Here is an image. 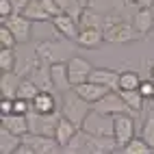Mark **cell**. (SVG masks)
Segmentation results:
<instances>
[{
	"mask_svg": "<svg viewBox=\"0 0 154 154\" xmlns=\"http://www.w3.org/2000/svg\"><path fill=\"white\" fill-rule=\"evenodd\" d=\"M69 42V39H67ZM67 42H57V39H46V42H39L35 46V52L39 57V61H44L48 65H54V63H67V61L76 54V46H72Z\"/></svg>",
	"mask_w": 154,
	"mask_h": 154,
	"instance_id": "cell-1",
	"label": "cell"
},
{
	"mask_svg": "<svg viewBox=\"0 0 154 154\" xmlns=\"http://www.w3.org/2000/svg\"><path fill=\"white\" fill-rule=\"evenodd\" d=\"M89 111H91V102L85 100L83 96H78L76 91H65V94H63L61 113H63L69 122H74L78 128H83V122L89 115Z\"/></svg>",
	"mask_w": 154,
	"mask_h": 154,
	"instance_id": "cell-2",
	"label": "cell"
},
{
	"mask_svg": "<svg viewBox=\"0 0 154 154\" xmlns=\"http://www.w3.org/2000/svg\"><path fill=\"white\" fill-rule=\"evenodd\" d=\"M28 117V132H39V135H48V137H54L57 135V126L63 113L61 111H52V113H37L35 109H30L26 113Z\"/></svg>",
	"mask_w": 154,
	"mask_h": 154,
	"instance_id": "cell-3",
	"label": "cell"
},
{
	"mask_svg": "<svg viewBox=\"0 0 154 154\" xmlns=\"http://www.w3.org/2000/svg\"><path fill=\"white\" fill-rule=\"evenodd\" d=\"M104 39L106 44H117V46H124V44H135V42H141L146 39V35L139 33L135 28V24L126 22V20H119L117 24H113L104 30Z\"/></svg>",
	"mask_w": 154,
	"mask_h": 154,
	"instance_id": "cell-4",
	"label": "cell"
},
{
	"mask_svg": "<svg viewBox=\"0 0 154 154\" xmlns=\"http://www.w3.org/2000/svg\"><path fill=\"white\" fill-rule=\"evenodd\" d=\"M83 130L91 132V135H113L115 137V117L91 109L83 122Z\"/></svg>",
	"mask_w": 154,
	"mask_h": 154,
	"instance_id": "cell-5",
	"label": "cell"
},
{
	"mask_svg": "<svg viewBox=\"0 0 154 154\" xmlns=\"http://www.w3.org/2000/svg\"><path fill=\"white\" fill-rule=\"evenodd\" d=\"M91 109L98 111V113H104V115H119V113H130L128 104L124 102V98H122V94L117 89H111L106 96H102L100 100H96L94 104H91ZM132 115V113H130Z\"/></svg>",
	"mask_w": 154,
	"mask_h": 154,
	"instance_id": "cell-6",
	"label": "cell"
},
{
	"mask_svg": "<svg viewBox=\"0 0 154 154\" xmlns=\"http://www.w3.org/2000/svg\"><path fill=\"white\" fill-rule=\"evenodd\" d=\"M0 24H5L11 28V33L15 35L17 44H28L30 33H33V20H28L24 13H13L9 17H0Z\"/></svg>",
	"mask_w": 154,
	"mask_h": 154,
	"instance_id": "cell-7",
	"label": "cell"
},
{
	"mask_svg": "<svg viewBox=\"0 0 154 154\" xmlns=\"http://www.w3.org/2000/svg\"><path fill=\"white\" fill-rule=\"evenodd\" d=\"M24 143H28L35 154H57L61 150L59 141L54 137L39 135V132H26V135H24Z\"/></svg>",
	"mask_w": 154,
	"mask_h": 154,
	"instance_id": "cell-8",
	"label": "cell"
},
{
	"mask_svg": "<svg viewBox=\"0 0 154 154\" xmlns=\"http://www.w3.org/2000/svg\"><path fill=\"white\" fill-rule=\"evenodd\" d=\"M67 72H69L72 87H76V85H80V83H85V80H89L91 72H94V65H91L87 59L74 54V57L67 61Z\"/></svg>",
	"mask_w": 154,
	"mask_h": 154,
	"instance_id": "cell-9",
	"label": "cell"
},
{
	"mask_svg": "<svg viewBox=\"0 0 154 154\" xmlns=\"http://www.w3.org/2000/svg\"><path fill=\"white\" fill-rule=\"evenodd\" d=\"M115 117V141L119 150H124V146L135 137V119H132L130 113H119Z\"/></svg>",
	"mask_w": 154,
	"mask_h": 154,
	"instance_id": "cell-10",
	"label": "cell"
},
{
	"mask_svg": "<svg viewBox=\"0 0 154 154\" xmlns=\"http://www.w3.org/2000/svg\"><path fill=\"white\" fill-rule=\"evenodd\" d=\"M50 22H52V28L57 30L61 37H65V39H69V42L76 44L78 33H80V26H78V22H76L72 15H67V13H59V15H54L52 20H50Z\"/></svg>",
	"mask_w": 154,
	"mask_h": 154,
	"instance_id": "cell-11",
	"label": "cell"
},
{
	"mask_svg": "<svg viewBox=\"0 0 154 154\" xmlns=\"http://www.w3.org/2000/svg\"><path fill=\"white\" fill-rule=\"evenodd\" d=\"M76 44H78V48H85V50H100L106 44L104 30L102 28H80Z\"/></svg>",
	"mask_w": 154,
	"mask_h": 154,
	"instance_id": "cell-12",
	"label": "cell"
},
{
	"mask_svg": "<svg viewBox=\"0 0 154 154\" xmlns=\"http://www.w3.org/2000/svg\"><path fill=\"white\" fill-rule=\"evenodd\" d=\"M89 80H94L98 85H104L109 89H119V72L109 69V67H94Z\"/></svg>",
	"mask_w": 154,
	"mask_h": 154,
	"instance_id": "cell-13",
	"label": "cell"
},
{
	"mask_svg": "<svg viewBox=\"0 0 154 154\" xmlns=\"http://www.w3.org/2000/svg\"><path fill=\"white\" fill-rule=\"evenodd\" d=\"M74 91L78 96H83L85 100H89L91 104H94L96 100H100L102 96H106L109 94V87H104V85H98V83H94V80H85V83H80V85H76L74 87Z\"/></svg>",
	"mask_w": 154,
	"mask_h": 154,
	"instance_id": "cell-14",
	"label": "cell"
},
{
	"mask_svg": "<svg viewBox=\"0 0 154 154\" xmlns=\"http://www.w3.org/2000/svg\"><path fill=\"white\" fill-rule=\"evenodd\" d=\"M28 78H33L35 85L42 89V91H57V89H54V80H52V69H50V65L44 63V61L35 67V72H33Z\"/></svg>",
	"mask_w": 154,
	"mask_h": 154,
	"instance_id": "cell-15",
	"label": "cell"
},
{
	"mask_svg": "<svg viewBox=\"0 0 154 154\" xmlns=\"http://www.w3.org/2000/svg\"><path fill=\"white\" fill-rule=\"evenodd\" d=\"M132 24H135V28L139 30V33L143 35H150L152 30H154V11H152V7H141L135 11V17H132Z\"/></svg>",
	"mask_w": 154,
	"mask_h": 154,
	"instance_id": "cell-16",
	"label": "cell"
},
{
	"mask_svg": "<svg viewBox=\"0 0 154 154\" xmlns=\"http://www.w3.org/2000/svg\"><path fill=\"white\" fill-rule=\"evenodd\" d=\"M2 128L15 132V135H26L30 130L28 128V117L24 113H9V115H2Z\"/></svg>",
	"mask_w": 154,
	"mask_h": 154,
	"instance_id": "cell-17",
	"label": "cell"
},
{
	"mask_svg": "<svg viewBox=\"0 0 154 154\" xmlns=\"http://www.w3.org/2000/svg\"><path fill=\"white\" fill-rule=\"evenodd\" d=\"M20 83H22V76H20L15 69L2 72V78H0V91H2V98H17Z\"/></svg>",
	"mask_w": 154,
	"mask_h": 154,
	"instance_id": "cell-18",
	"label": "cell"
},
{
	"mask_svg": "<svg viewBox=\"0 0 154 154\" xmlns=\"http://www.w3.org/2000/svg\"><path fill=\"white\" fill-rule=\"evenodd\" d=\"M61 152H67V154H91L89 152V132L78 128V132L69 139V143L65 148H61Z\"/></svg>",
	"mask_w": 154,
	"mask_h": 154,
	"instance_id": "cell-19",
	"label": "cell"
},
{
	"mask_svg": "<svg viewBox=\"0 0 154 154\" xmlns=\"http://www.w3.org/2000/svg\"><path fill=\"white\" fill-rule=\"evenodd\" d=\"M50 69H52V80H54V89L57 91L65 94V91L74 89L72 87V80H69L67 63H54V65H50Z\"/></svg>",
	"mask_w": 154,
	"mask_h": 154,
	"instance_id": "cell-20",
	"label": "cell"
},
{
	"mask_svg": "<svg viewBox=\"0 0 154 154\" xmlns=\"http://www.w3.org/2000/svg\"><path fill=\"white\" fill-rule=\"evenodd\" d=\"M122 98H124V102L128 104L130 113L132 115H139V113L143 111V104H146V98H143V94L139 89H117Z\"/></svg>",
	"mask_w": 154,
	"mask_h": 154,
	"instance_id": "cell-21",
	"label": "cell"
},
{
	"mask_svg": "<svg viewBox=\"0 0 154 154\" xmlns=\"http://www.w3.org/2000/svg\"><path fill=\"white\" fill-rule=\"evenodd\" d=\"M22 141H24L22 135H15L7 128L0 130V152L2 154H15V150L22 146Z\"/></svg>",
	"mask_w": 154,
	"mask_h": 154,
	"instance_id": "cell-22",
	"label": "cell"
},
{
	"mask_svg": "<svg viewBox=\"0 0 154 154\" xmlns=\"http://www.w3.org/2000/svg\"><path fill=\"white\" fill-rule=\"evenodd\" d=\"M78 132V126L74 124V122H69L65 115L61 117V122H59V126H57V135H54V139L59 141V146L61 148H65L67 143H69V139L74 137Z\"/></svg>",
	"mask_w": 154,
	"mask_h": 154,
	"instance_id": "cell-23",
	"label": "cell"
},
{
	"mask_svg": "<svg viewBox=\"0 0 154 154\" xmlns=\"http://www.w3.org/2000/svg\"><path fill=\"white\" fill-rule=\"evenodd\" d=\"M33 109L37 113H52V111H57L54 91H39V94L33 98Z\"/></svg>",
	"mask_w": 154,
	"mask_h": 154,
	"instance_id": "cell-24",
	"label": "cell"
},
{
	"mask_svg": "<svg viewBox=\"0 0 154 154\" xmlns=\"http://www.w3.org/2000/svg\"><path fill=\"white\" fill-rule=\"evenodd\" d=\"M22 13H24L28 20H33V22H48V20H52V17H50V13L44 9L42 0H30Z\"/></svg>",
	"mask_w": 154,
	"mask_h": 154,
	"instance_id": "cell-25",
	"label": "cell"
},
{
	"mask_svg": "<svg viewBox=\"0 0 154 154\" xmlns=\"http://www.w3.org/2000/svg\"><path fill=\"white\" fill-rule=\"evenodd\" d=\"M42 63V61H39V57H37V52L33 50V54H28V57H24V59H17V65H15V72L20 76H30L35 72V67Z\"/></svg>",
	"mask_w": 154,
	"mask_h": 154,
	"instance_id": "cell-26",
	"label": "cell"
},
{
	"mask_svg": "<svg viewBox=\"0 0 154 154\" xmlns=\"http://www.w3.org/2000/svg\"><path fill=\"white\" fill-rule=\"evenodd\" d=\"M124 152H126V154H152L154 148H152L143 137H132L126 146H124Z\"/></svg>",
	"mask_w": 154,
	"mask_h": 154,
	"instance_id": "cell-27",
	"label": "cell"
},
{
	"mask_svg": "<svg viewBox=\"0 0 154 154\" xmlns=\"http://www.w3.org/2000/svg\"><path fill=\"white\" fill-rule=\"evenodd\" d=\"M57 2H59V7H61L63 13L72 15L76 22H80V15H83V11H85V7L80 5V0H57Z\"/></svg>",
	"mask_w": 154,
	"mask_h": 154,
	"instance_id": "cell-28",
	"label": "cell"
},
{
	"mask_svg": "<svg viewBox=\"0 0 154 154\" xmlns=\"http://www.w3.org/2000/svg\"><path fill=\"white\" fill-rule=\"evenodd\" d=\"M141 76L135 69H124L119 72V89H139Z\"/></svg>",
	"mask_w": 154,
	"mask_h": 154,
	"instance_id": "cell-29",
	"label": "cell"
},
{
	"mask_svg": "<svg viewBox=\"0 0 154 154\" xmlns=\"http://www.w3.org/2000/svg\"><path fill=\"white\" fill-rule=\"evenodd\" d=\"M39 91H42V89L35 85V80L28 78V76H24L22 83H20V89H17V98H26V100L33 102V98L39 94Z\"/></svg>",
	"mask_w": 154,
	"mask_h": 154,
	"instance_id": "cell-30",
	"label": "cell"
},
{
	"mask_svg": "<svg viewBox=\"0 0 154 154\" xmlns=\"http://www.w3.org/2000/svg\"><path fill=\"white\" fill-rule=\"evenodd\" d=\"M17 65V57L13 52V48H2L0 50V69L2 72H11Z\"/></svg>",
	"mask_w": 154,
	"mask_h": 154,
	"instance_id": "cell-31",
	"label": "cell"
},
{
	"mask_svg": "<svg viewBox=\"0 0 154 154\" xmlns=\"http://www.w3.org/2000/svg\"><path fill=\"white\" fill-rule=\"evenodd\" d=\"M0 46L2 48H15L17 46L15 35L11 33V28L5 26V24H0Z\"/></svg>",
	"mask_w": 154,
	"mask_h": 154,
	"instance_id": "cell-32",
	"label": "cell"
},
{
	"mask_svg": "<svg viewBox=\"0 0 154 154\" xmlns=\"http://www.w3.org/2000/svg\"><path fill=\"white\" fill-rule=\"evenodd\" d=\"M141 137L154 148V115L146 117V122H143V126H141Z\"/></svg>",
	"mask_w": 154,
	"mask_h": 154,
	"instance_id": "cell-33",
	"label": "cell"
},
{
	"mask_svg": "<svg viewBox=\"0 0 154 154\" xmlns=\"http://www.w3.org/2000/svg\"><path fill=\"white\" fill-rule=\"evenodd\" d=\"M139 91L143 94V98H146V100H152V98H154V80H141Z\"/></svg>",
	"mask_w": 154,
	"mask_h": 154,
	"instance_id": "cell-34",
	"label": "cell"
},
{
	"mask_svg": "<svg viewBox=\"0 0 154 154\" xmlns=\"http://www.w3.org/2000/svg\"><path fill=\"white\" fill-rule=\"evenodd\" d=\"M42 5H44V9H46V11L50 13V17H54V15H59V13H63L57 0H42Z\"/></svg>",
	"mask_w": 154,
	"mask_h": 154,
	"instance_id": "cell-35",
	"label": "cell"
},
{
	"mask_svg": "<svg viewBox=\"0 0 154 154\" xmlns=\"http://www.w3.org/2000/svg\"><path fill=\"white\" fill-rule=\"evenodd\" d=\"M13 7L9 0H0V17H9V15H13Z\"/></svg>",
	"mask_w": 154,
	"mask_h": 154,
	"instance_id": "cell-36",
	"label": "cell"
},
{
	"mask_svg": "<svg viewBox=\"0 0 154 154\" xmlns=\"http://www.w3.org/2000/svg\"><path fill=\"white\" fill-rule=\"evenodd\" d=\"M0 111H2V115L13 113V98H2V102H0Z\"/></svg>",
	"mask_w": 154,
	"mask_h": 154,
	"instance_id": "cell-37",
	"label": "cell"
},
{
	"mask_svg": "<svg viewBox=\"0 0 154 154\" xmlns=\"http://www.w3.org/2000/svg\"><path fill=\"white\" fill-rule=\"evenodd\" d=\"M9 2H11V7H13V11H15V13H22L30 0H9Z\"/></svg>",
	"mask_w": 154,
	"mask_h": 154,
	"instance_id": "cell-38",
	"label": "cell"
},
{
	"mask_svg": "<svg viewBox=\"0 0 154 154\" xmlns=\"http://www.w3.org/2000/svg\"><path fill=\"white\" fill-rule=\"evenodd\" d=\"M152 5H154V0H135V5H132V7L141 9V7H152Z\"/></svg>",
	"mask_w": 154,
	"mask_h": 154,
	"instance_id": "cell-39",
	"label": "cell"
},
{
	"mask_svg": "<svg viewBox=\"0 0 154 154\" xmlns=\"http://www.w3.org/2000/svg\"><path fill=\"white\" fill-rule=\"evenodd\" d=\"M122 2H124V5L128 7V5H135V0H122Z\"/></svg>",
	"mask_w": 154,
	"mask_h": 154,
	"instance_id": "cell-40",
	"label": "cell"
},
{
	"mask_svg": "<svg viewBox=\"0 0 154 154\" xmlns=\"http://www.w3.org/2000/svg\"><path fill=\"white\" fill-rule=\"evenodd\" d=\"M89 2H91V0H80V5H83V7H89Z\"/></svg>",
	"mask_w": 154,
	"mask_h": 154,
	"instance_id": "cell-41",
	"label": "cell"
},
{
	"mask_svg": "<svg viewBox=\"0 0 154 154\" xmlns=\"http://www.w3.org/2000/svg\"><path fill=\"white\" fill-rule=\"evenodd\" d=\"M150 78L154 80V65H152V69H150Z\"/></svg>",
	"mask_w": 154,
	"mask_h": 154,
	"instance_id": "cell-42",
	"label": "cell"
},
{
	"mask_svg": "<svg viewBox=\"0 0 154 154\" xmlns=\"http://www.w3.org/2000/svg\"><path fill=\"white\" fill-rule=\"evenodd\" d=\"M152 11H154V5H152Z\"/></svg>",
	"mask_w": 154,
	"mask_h": 154,
	"instance_id": "cell-43",
	"label": "cell"
},
{
	"mask_svg": "<svg viewBox=\"0 0 154 154\" xmlns=\"http://www.w3.org/2000/svg\"><path fill=\"white\" fill-rule=\"evenodd\" d=\"M152 100H154V98H152Z\"/></svg>",
	"mask_w": 154,
	"mask_h": 154,
	"instance_id": "cell-44",
	"label": "cell"
}]
</instances>
